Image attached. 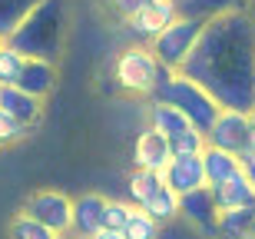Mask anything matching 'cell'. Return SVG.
I'll return each instance as SVG.
<instances>
[{
	"mask_svg": "<svg viewBox=\"0 0 255 239\" xmlns=\"http://www.w3.org/2000/svg\"><path fill=\"white\" fill-rule=\"evenodd\" d=\"M202 163H206L209 186H219V183H226L229 176L242 173V156L229 153V150H219V146H206V153H202Z\"/></svg>",
	"mask_w": 255,
	"mask_h": 239,
	"instance_id": "cell-17",
	"label": "cell"
},
{
	"mask_svg": "<svg viewBox=\"0 0 255 239\" xmlns=\"http://www.w3.org/2000/svg\"><path fill=\"white\" fill-rule=\"evenodd\" d=\"M30 130H33V126H27L23 120H17V116L7 113V110H0V150H3V146L20 143Z\"/></svg>",
	"mask_w": 255,
	"mask_h": 239,
	"instance_id": "cell-27",
	"label": "cell"
},
{
	"mask_svg": "<svg viewBox=\"0 0 255 239\" xmlns=\"http://www.w3.org/2000/svg\"><path fill=\"white\" fill-rule=\"evenodd\" d=\"M242 170H246V176L252 180V186H255V156L252 153H242Z\"/></svg>",
	"mask_w": 255,
	"mask_h": 239,
	"instance_id": "cell-30",
	"label": "cell"
},
{
	"mask_svg": "<svg viewBox=\"0 0 255 239\" xmlns=\"http://www.w3.org/2000/svg\"><path fill=\"white\" fill-rule=\"evenodd\" d=\"M176 17H179V3H172V0H156L152 7H146L142 13H136L132 20H126V30H129L139 43H152Z\"/></svg>",
	"mask_w": 255,
	"mask_h": 239,
	"instance_id": "cell-8",
	"label": "cell"
},
{
	"mask_svg": "<svg viewBox=\"0 0 255 239\" xmlns=\"http://www.w3.org/2000/svg\"><path fill=\"white\" fill-rule=\"evenodd\" d=\"M103 213H106V196L100 193H83L73 200V230L76 236L93 239L96 233L103 230Z\"/></svg>",
	"mask_w": 255,
	"mask_h": 239,
	"instance_id": "cell-11",
	"label": "cell"
},
{
	"mask_svg": "<svg viewBox=\"0 0 255 239\" xmlns=\"http://www.w3.org/2000/svg\"><path fill=\"white\" fill-rule=\"evenodd\" d=\"M63 37H66V7H63V0H40L7 43L17 47L23 57H37V60L57 63L60 50H63Z\"/></svg>",
	"mask_w": 255,
	"mask_h": 239,
	"instance_id": "cell-2",
	"label": "cell"
},
{
	"mask_svg": "<svg viewBox=\"0 0 255 239\" xmlns=\"http://www.w3.org/2000/svg\"><path fill=\"white\" fill-rule=\"evenodd\" d=\"M252 223H255V206H249V210L219 213L216 236H219V239H249V233H252Z\"/></svg>",
	"mask_w": 255,
	"mask_h": 239,
	"instance_id": "cell-19",
	"label": "cell"
},
{
	"mask_svg": "<svg viewBox=\"0 0 255 239\" xmlns=\"http://www.w3.org/2000/svg\"><path fill=\"white\" fill-rule=\"evenodd\" d=\"M202 30H206V20L179 13V17L172 20L159 37L152 40L149 47H152V53L159 57V63L166 70H182V67H186V60L192 57V50H196Z\"/></svg>",
	"mask_w": 255,
	"mask_h": 239,
	"instance_id": "cell-5",
	"label": "cell"
},
{
	"mask_svg": "<svg viewBox=\"0 0 255 239\" xmlns=\"http://www.w3.org/2000/svg\"><path fill=\"white\" fill-rule=\"evenodd\" d=\"M17 86L27 90V93H33V96H40V100H47V96L53 93V86H57V63L27 57V67H23V73H20Z\"/></svg>",
	"mask_w": 255,
	"mask_h": 239,
	"instance_id": "cell-15",
	"label": "cell"
},
{
	"mask_svg": "<svg viewBox=\"0 0 255 239\" xmlns=\"http://www.w3.org/2000/svg\"><path fill=\"white\" fill-rule=\"evenodd\" d=\"M246 3L249 0H186L179 7V13L212 20V17H222V13H239V10H246Z\"/></svg>",
	"mask_w": 255,
	"mask_h": 239,
	"instance_id": "cell-20",
	"label": "cell"
},
{
	"mask_svg": "<svg viewBox=\"0 0 255 239\" xmlns=\"http://www.w3.org/2000/svg\"><path fill=\"white\" fill-rule=\"evenodd\" d=\"M172 156H202L209 146V136L202 133V130H196V126H189L186 133L172 136Z\"/></svg>",
	"mask_w": 255,
	"mask_h": 239,
	"instance_id": "cell-25",
	"label": "cell"
},
{
	"mask_svg": "<svg viewBox=\"0 0 255 239\" xmlns=\"http://www.w3.org/2000/svg\"><path fill=\"white\" fill-rule=\"evenodd\" d=\"M23 67H27V57H23L17 47L7 43V47L0 50V86H17Z\"/></svg>",
	"mask_w": 255,
	"mask_h": 239,
	"instance_id": "cell-24",
	"label": "cell"
},
{
	"mask_svg": "<svg viewBox=\"0 0 255 239\" xmlns=\"http://www.w3.org/2000/svg\"><path fill=\"white\" fill-rule=\"evenodd\" d=\"M162 180L169 190H176L179 196L186 193H196L202 186H209V176H206V163L202 156H172L169 166L162 170Z\"/></svg>",
	"mask_w": 255,
	"mask_h": 239,
	"instance_id": "cell-10",
	"label": "cell"
},
{
	"mask_svg": "<svg viewBox=\"0 0 255 239\" xmlns=\"http://www.w3.org/2000/svg\"><path fill=\"white\" fill-rule=\"evenodd\" d=\"M0 110L13 113L27 126H37L43 120V100L27 93V90H20V86H0Z\"/></svg>",
	"mask_w": 255,
	"mask_h": 239,
	"instance_id": "cell-14",
	"label": "cell"
},
{
	"mask_svg": "<svg viewBox=\"0 0 255 239\" xmlns=\"http://www.w3.org/2000/svg\"><path fill=\"white\" fill-rule=\"evenodd\" d=\"M23 213L50 226L53 233H70L73 230V200L60 190H37L23 200Z\"/></svg>",
	"mask_w": 255,
	"mask_h": 239,
	"instance_id": "cell-6",
	"label": "cell"
},
{
	"mask_svg": "<svg viewBox=\"0 0 255 239\" xmlns=\"http://www.w3.org/2000/svg\"><path fill=\"white\" fill-rule=\"evenodd\" d=\"M152 100L179 106L182 113L189 116V123L196 126V130H202V133H209L212 123L219 120V113H222V106H219L216 96L209 93L202 83H196L192 77H186L182 70H169V73L162 77V83H159V90H156Z\"/></svg>",
	"mask_w": 255,
	"mask_h": 239,
	"instance_id": "cell-3",
	"label": "cell"
},
{
	"mask_svg": "<svg viewBox=\"0 0 255 239\" xmlns=\"http://www.w3.org/2000/svg\"><path fill=\"white\" fill-rule=\"evenodd\" d=\"M182 216H189L199 230H206L216 236V226H219V206H216V196H212V186H202L196 193H186L182 196Z\"/></svg>",
	"mask_w": 255,
	"mask_h": 239,
	"instance_id": "cell-13",
	"label": "cell"
},
{
	"mask_svg": "<svg viewBox=\"0 0 255 239\" xmlns=\"http://www.w3.org/2000/svg\"><path fill=\"white\" fill-rule=\"evenodd\" d=\"M149 126L152 130H159L162 136H179L189 130V116L182 113L179 106H172V103H162V100H152L149 103Z\"/></svg>",
	"mask_w": 255,
	"mask_h": 239,
	"instance_id": "cell-16",
	"label": "cell"
},
{
	"mask_svg": "<svg viewBox=\"0 0 255 239\" xmlns=\"http://www.w3.org/2000/svg\"><path fill=\"white\" fill-rule=\"evenodd\" d=\"M249 239H255V223H252V233H249Z\"/></svg>",
	"mask_w": 255,
	"mask_h": 239,
	"instance_id": "cell-35",
	"label": "cell"
},
{
	"mask_svg": "<svg viewBox=\"0 0 255 239\" xmlns=\"http://www.w3.org/2000/svg\"><path fill=\"white\" fill-rule=\"evenodd\" d=\"M60 239H83V236H76V233H63Z\"/></svg>",
	"mask_w": 255,
	"mask_h": 239,
	"instance_id": "cell-33",
	"label": "cell"
},
{
	"mask_svg": "<svg viewBox=\"0 0 255 239\" xmlns=\"http://www.w3.org/2000/svg\"><path fill=\"white\" fill-rule=\"evenodd\" d=\"M206 136H209V146H219V150H229V153L242 156L249 150V143H252V113L222 110Z\"/></svg>",
	"mask_w": 255,
	"mask_h": 239,
	"instance_id": "cell-7",
	"label": "cell"
},
{
	"mask_svg": "<svg viewBox=\"0 0 255 239\" xmlns=\"http://www.w3.org/2000/svg\"><path fill=\"white\" fill-rule=\"evenodd\" d=\"M123 233H126V239H159V223L152 220L146 210H139V206H136Z\"/></svg>",
	"mask_w": 255,
	"mask_h": 239,
	"instance_id": "cell-26",
	"label": "cell"
},
{
	"mask_svg": "<svg viewBox=\"0 0 255 239\" xmlns=\"http://www.w3.org/2000/svg\"><path fill=\"white\" fill-rule=\"evenodd\" d=\"M93 239H126V233H123V230H110V226H103V230L96 233Z\"/></svg>",
	"mask_w": 255,
	"mask_h": 239,
	"instance_id": "cell-31",
	"label": "cell"
},
{
	"mask_svg": "<svg viewBox=\"0 0 255 239\" xmlns=\"http://www.w3.org/2000/svg\"><path fill=\"white\" fill-rule=\"evenodd\" d=\"M182 73L206 86L222 110L255 116V17L239 10L206 20Z\"/></svg>",
	"mask_w": 255,
	"mask_h": 239,
	"instance_id": "cell-1",
	"label": "cell"
},
{
	"mask_svg": "<svg viewBox=\"0 0 255 239\" xmlns=\"http://www.w3.org/2000/svg\"><path fill=\"white\" fill-rule=\"evenodd\" d=\"M156 0H106V7L113 10L120 20H132L136 13H142L146 7H152Z\"/></svg>",
	"mask_w": 255,
	"mask_h": 239,
	"instance_id": "cell-29",
	"label": "cell"
},
{
	"mask_svg": "<svg viewBox=\"0 0 255 239\" xmlns=\"http://www.w3.org/2000/svg\"><path fill=\"white\" fill-rule=\"evenodd\" d=\"M3 47H7V37H0V50H3Z\"/></svg>",
	"mask_w": 255,
	"mask_h": 239,
	"instance_id": "cell-34",
	"label": "cell"
},
{
	"mask_svg": "<svg viewBox=\"0 0 255 239\" xmlns=\"http://www.w3.org/2000/svg\"><path fill=\"white\" fill-rule=\"evenodd\" d=\"M172 3H179V7H182V3H186V0H172Z\"/></svg>",
	"mask_w": 255,
	"mask_h": 239,
	"instance_id": "cell-36",
	"label": "cell"
},
{
	"mask_svg": "<svg viewBox=\"0 0 255 239\" xmlns=\"http://www.w3.org/2000/svg\"><path fill=\"white\" fill-rule=\"evenodd\" d=\"M166 73L169 70L159 63V57L152 53L149 43H132L113 60V83L132 96H149L152 100Z\"/></svg>",
	"mask_w": 255,
	"mask_h": 239,
	"instance_id": "cell-4",
	"label": "cell"
},
{
	"mask_svg": "<svg viewBox=\"0 0 255 239\" xmlns=\"http://www.w3.org/2000/svg\"><path fill=\"white\" fill-rule=\"evenodd\" d=\"M40 0H0V37H13L17 27L30 17V10L37 7Z\"/></svg>",
	"mask_w": 255,
	"mask_h": 239,
	"instance_id": "cell-22",
	"label": "cell"
},
{
	"mask_svg": "<svg viewBox=\"0 0 255 239\" xmlns=\"http://www.w3.org/2000/svg\"><path fill=\"white\" fill-rule=\"evenodd\" d=\"M139 210H146L156 223H166V220H176L182 213V196L176 190H169V186H162L156 196H149V200L142 203Z\"/></svg>",
	"mask_w": 255,
	"mask_h": 239,
	"instance_id": "cell-21",
	"label": "cell"
},
{
	"mask_svg": "<svg viewBox=\"0 0 255 239\" xmlns=\"http://www.w3.org/2000/svg\"><path fill=\"white\" fill-rule=\"evenodd\" d=\"M169 160H172V143H169V136H162L159 130L146 126V130L136 136V143H132V163H136V170L162 173L166 166H169Z\"/></svg>",
	"mask_w": 255,
	"mask_h": 239,
	"instance_id": "cell-9",
	"label": "cell"
},
{
	"mask_svg": "<svg viewBox=\"0 0 255 239\" xmlns=\"http://www.w3.org/2000/svg\"><path fill=\"white\" fill-rule=\"evenodd\" d=\"M246 153H252V156H255V116H252V143H249Z\"/></svg>",
	"mask_w": 255,
	"mask_h": 239,
	"instance_id": "cell-32",
	"label": "cell"
},
{
	"mask_svg": "<svg viewBox=\"0 0 255 239\" xmlns=\"http://www.w3.org/2000/svg\"><path fill=\"white\" fill-rule=\"evenodd\" d=\"M166 186L162 173H152V170H132L129 180H126V196H129L132 206H142V203L156 196V193Z\"/></svg>",
	"mask_w": 255,
	"mask_h": 239,
	"instance_id": "cell-18",
	"label": "cell"
},
{
	"mask_svg": "<svg viewBox=\"0 0 255 239\" xmlns=\"http://www.w3.org/2000/svg\"><path fill=\"white\" fill-rule=\"evenodd\" d=\"M212 196H216L219 213L249 210V206H255V186H252V180L246 176V170L236 173V176H229V180L219 183V186H212Z\"/></svg>",
	"mask_w": 255,
	"mask_h": 239,
	"instance_id": "cell-12",
	"label": "cell"
},
{
	"mask_svg": "<svg viewBox=\"0 0 255 239\" xmlns=\"http://www.w3.org/2000/svg\"><path fill=\"white\" fill-rule=\"evenodd\" d=\"M132 206L129 200H106V213H103V226H110V230H126V223H129L132 216Z\"/></svg>",
	"mask_w": 255,
	"mask_h": 239,
	"instance_id": "cell-28",
	"label": "cell"
},
{
	"mask_svg": "<svg viewBox=\"0 0 255 239\" xmlns=\"http://www.w3.org/2000/svg\"><path fill=\"white\" fill-rule=\"evenodd\" d=\"M10 239H60V233H53L50 226H43L40 220L27 216V213L20 210L13 220H10V230H7Z\"/></svg>",
	"mask_w": 255,
	"mask_h": 239,
	"instance_id": "cell-23",
	"label": "cell"
}]
</instances>
